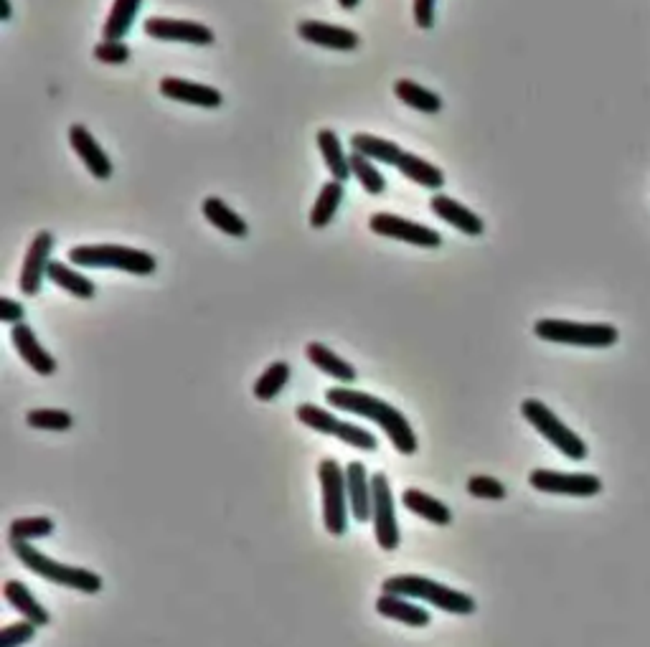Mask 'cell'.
Here are the masks:
<instances>
[{
  "mask_svg": "<svg viewBox=\"0 0 650 647\" xmlns=\"http://www.w3.org/2000/svg\"><path fill=\"white\" fill-rule=\"evenodd\" d=\"M325 399H328V404L331 406L343 409V412L359 414V417H366L371 419V422L379 424V427L386 432V437L392 439V445L397 447L402 455H414V452H417V437H414L407 417L399 412L397 406L386 404V401L364 394V391L346 389V386L328 389Z\"/></svg>",
  "mask_w": 650,
  "mask_h": 647,
  "instance_id": "cell-1",
  "label": "cell"
},
{
  "mask_svg": "<svg viewBox=\"0 0 650 647\" xmlns=\"http://www.w3.org/2000/svg\"><path fill=\"white\" fill-rule=\"evenodd\" d=\"M384 594H399V597H414V599H425V602L435 604L442 612H450V615H473L475 612V599L468 597V594L458 592V589H450L445 584H437L427 576H409L399 574L386 579L381 584Z\"/></svg>",
  "mask_w": 650,
  "mask_h": 647,
  "instance_id": "cell-2",
  "label": "cell"
},
{
  "mask_svg": "<svg viewBox=\"0 0 650 647\" xmlns=\"http://www.w3.org/2000/svg\"><path fill=\"white\" fill-rule=\"evenodd\" d=\"M11 549L28 571H34L36 576H44L49 582L69 589H79L84 594H97L102 589V579L94 571L59 564V561L41 554L39 549H34V546H28V541H11Z\"/></svg>",
  "mask_w": 650,
  "mask_h": 647,
  "instance_id": "cell-3",
  "label": "cell"
},
{
  "mask_svg": "<svg viewBox=\"0 0 650 647\" xmlns=\"http://www.w3.org/2000/svg\"><path fill=\"white\" fill-rule=\"evenodd\" d=\"M69 262L82 264V267H105L122 269L130 275H153L155 257L140 249L120 247V244H89V247L69 249Z\"/></svg>",
  "mask_w": 650,
  "mask_h": 647,
  "instance_id": "cell-4",
  "label": "cell"
},
{
  "mask_svg": "<svg viewBox=\"0 0 650 647\" xmlns=\"http://www.w3.org/2000/svg\"><path fill=\"white\" fill-rule=\"evenodd\" d=\"M534 333L549 343L582 348H610L615 346L620 333L615 325L607 323H572V320L544 318L534 325Z\"/></svg>",
  "mask_w": 650,
  "mask_h": 647,
  "instance_id": "cell-5",
  "label": "cell"
},
{
  "mask_svg": "<svg viewBox=\"0 0 650 647\" xmlns=\"http://www.w3.org/2000/svg\"><path fill=\"white\" fill-rule=\"evenodd\" d=\"M521 414H524L526 422L536 429L544 439H549L551 445L557 447L564 457L579 462L587 457V445L579 434H574L557 414L551 412L549 406L541 404L539 399H526L521 404Z\"/></svg>",
  "mask_w": 650,
  "mask_h": 647,
  "instance_id": "cell-6",
  "label": "cell"
},
{
  "mask_svg": "<svg viewBox=\"0 0 650 647\" xmlns=\"http://www.w3.org/2000/svg\"><path fill=\"white\" fill-rule=\"evenodd\" d=\"M320 488H323V521L328 533L343 536L348 528V508H346V472L341 470L336 460H320L318 465Z\"/></svg>",
  "mask_w": 650,
  "mask_h": 647,
  "instance_id": "cell-7",
  "label": "cell"
},
{
  "mask_svg": "<svg viewBox=\"0 0 650 647\" xmlns=\"http://www.w3.org/2000/svg\"><path fill=\"white\" fill-rule=\"evenodd\" d=\"M298 419L305 424V427L315 429V432H320V434H331V437H338L341 442H346V445L356 447V450H364V452L376 450L374 434L366 432L364 427H356V424L341 422V419H336L333 414L323 412V409L315 404H300Z\"/></svg>",
  "mask_w": 650,
  "mask_h": 647,
  "instance_id": "cell-8",
  "label": "cell"
},
{
  "mask_svg": "<svg viewBox=\"0 0 650 647\" xmlns=\"http://www.w3.org/2000/svg\"><path fill=\"white\" fill-rule=\"evenodd\" d=\"M531 488L539 493L554 495H574V498H592L602 493V480L587 472H554V470H534L529 475Z\"/></svg>",
  "mask_w": 650,
  "mask_h": 647,
  "instance_id": "cell-9",
  "label": "cell"
},
{
  "mask_svg": "<svg viewBox=\"0 0 650 647\" xmlns=\"http://www.w3.org/2000/svg\"><path fill=\"white\" fill-rule=\"evenodd\" d=\"M369 226L374 234L389 236V239H397V242L414 244V247H427L437 249L442 244L440 231L430 229L425 224H417V221L402 219L397 214H386V211H379L369 219Z\"/></svg>",
  "mask_w": 650,
  "mask_h": 647,
  "instance_id": "cell-10",
  "label": "cell"
},
{
  "mask_svg": "<svg viewBox=\"0 0 650 647\" xmlns=\"http://www.w3.org/2000/svg\"><path fill=\"white\" fill-rule=\"evenodd\" d=\"M371 490H374V531L376 541L384 551H394L399 546V526H397V513H394V498L389 490V480L384 472H376L371 478Z\"/></svg>",
  "mask_w": 650,
  "mask_h": 647,
  "instance_id": "cell-11",
  "label": "cell"
},
{
  "mask_svg": "<svg viewBox=\"0 0 650 647\" xmlns=\"http://www.w3.org/2000/svg\"><path fill=\"white\" fill-rule=\"evenodd\" d=\"M145 33L150 39L158 41H183V44L193 46H209L214 44V31L204 23L196 21H178V18H148L145 21Z\"/></svg>",
  "mask_w": 650,
  "mask_h": 647,
  "instance_id": "cell-12",
  "label": "cell"
},
{
  "mask_svg": "<svg viewBox=\"0 0 650 647\" xmlns=\"http://www.w3.org/2000/svg\"><path fill=\"white\" fill-rule=\"evenodd\" d=\"M54 249V234L51 231H39L34 236V242L28 247L26 259L21 267V292L26 297H36L41 292V282H44L46 272H49V254Z\"/></svg>",
  "mask_w": 650,
  "mask_h": 647,
  "instance_id": "cell-13",
  "label": "cell"
},
{
  "mask_svg": "<svg viewBox=\"0 0 650 647\" xmlns=\"http://www.w3.org/2000/svg\"><path fill=\"white\" fill-rule=\"evenodd\" d=\"M69 143H72L74 153L82 158V163L87 165V170L92 173L97 181H107L112 176V163L107 158V153L102 150V145L92 138V132L84 125L69 127Z\"/></svg>",
  "mask_w": 650,
  "mask_h": 647,
  "instance_id": "cell-14",
  "label": "cell"
},
{
  "mask_svg": "<svg viewBox=\"0 0 650 647\" xmlns=\"http://www.w3.org/2000/svg\"><path fill=\"white\" fill-rule=\"evenodd\" d=\"M298 36L308 44L323 46V49L333 51H353L359 46V33L351 31V28L331 26V23H320V21H303L298 26Z\"/></svg>",
  "mask_w": 650,
  "mask_h": 647,
  "instance_id": "cell-15",
  "label": "cell"
},
{
  "mask_svg": "<svg viewBox=\"0 0 650 647\" xmlns=\"http://www.w3.org/2000/svg\"><path fill=\"white\" fill-rule=\"evenodd\" d=\"M160 94L168 99H176V102H186V105L209 107V110H216V107H221V102H224L219 89L178 77L163 79V82H160Z\"/></svg>",
  "mask_w": 650,
  "mask_h": 647,
  "instance_id": "cell-16",
  "label": "cell"
},
{
  "mask_svg": "<svg viewBox=\"0 0 650 647\" xmlns=\"http://www.w3.org/2000/svg\"><path fill=\"white\" fill-rule=\"evenodd\" d=\"M11 340L13 346H16L18 356H21L28 366L34 368L36 373H41V376H51V373L56 371V358L51 356V353H46V348L36 340V333L28 328L26 323L13 325Z\"/></svg>",
  "mask_w": 650,
  "mask_h": 647,
  "instance_id": "cell-17",
  "label": "cell"
},
{
  "mask_svg": "<svg viewBox=\"0 0 650 647\" xmlns=\"http://www.w3.org/2000/svg\"><path fill=\"white\" fill-rule=\"evenodd\" d=\"M430 209H432V214L440 216L442 221H447L450 226H455L458 231H463V234L480 236L485 231L483 219H480L478 214H473L468 206H463L460 201H455V198L435 193L430 201Z\"/></svg>",
  "mask_w": 650,
  "mask_h": 647,
  "instance_id": "cell-18",
  "label": "cell"
},
{
  "mask_svg": "<svg viewBox=\"0 0 650 647\" xmlns=\"http://www.w3.org/2000/svg\"><path fill=\"white\" fill-rule=\"evenodd\" d=\"M346 488L348 498H351L353 518L366 523L371 518V510H374V490H371V480L361 462H351L346 467Z\"/></svg>",
  "mask_w": 650,
  "mask_h": 647,
  "instance_id": "cell-19",
  "label": "cell"
},
{
  "mask_svg": "<svg viewBox=\"0 0 650 647\" xmlns=\"http://www.w3.org/2000/svg\"><path fill=\"white\" fill-rule=\"evenodd\" d=\"M3 597H6V602L11 604L16 612H21L23 620L34 622L36 627L49 625V612L36 602V597L28 592V587L23 582H18V579H8L6 587H3Z\"/></svg>",
  "mask_w": 650,
  "mask_h": 647,
  "instance_id": "cell-20",
  "label": "cell"
},
{
  "mask_svg": "<svg viewBox=\"0 0 650 647\" xmlns=\"http://www.w3.org/2000/svg\"><path fill=\"white\" fill-rule=\"evenodd\" d=\"M376 609H379V615L389 617V620L404 622V625H412V627L430 625L427 609H422L419 604L407 602V597H399V594H381L379 602H376Z\"/></svg>",
  "mask_w": 650,
  "mask_h": 647,
  "instance_id": "cell-21",
  "label": "cell"
},
{
  "mask_svg": "<svg viewBox=\"0 0 650 647\" xmlns=\"http://www.w3.org/2000/svg\"><path fill=\"white\" fill-rule=\"evenodd\" d=\"M305 356H308V361L313 363L318 371L328 373V376H333V379L341 381V384H353V381H356V368L348 361H343L341 356H336L331 348H325L323 343H310V346L305 348Z\"/></svg>",
  "mask_w": 650,
  "mask_h": 647,
  "instance_id": "cell-22",
  "label": "cell"
},
{
  "mask_svg": "<svg viewBox=\"0 0 650 647\" xmlns=\"http://www.w3.org/2000/svg\"><path fill=\"white\" fill-rule=\"evenodd\" d=\"M397 168L404 178H409V181H414L417 186H422V188L440 191V188L445 186V173H442L437 165L427 163L425 158H419V155H414V153H402Z\"/></svg>",
  "mask_w": 650,
  "mask_h": 647,
  "instance_id": "cell-23",
  "label": "cell"
},
{
  "mask_svg": "<svg viewBox=\"0 0 650 647\" xmlns=\"http://www.w3.org/2000/svg\"><path fill=\"white\" fill-rule=\"evenodd\" d=\"M402 503L404 508L412 510L414 516L425 518V521L435 523V526H447V523L452 521L450 508H447L445 503H440L437 498H430L427 493H422V490H414V488L404 490Z\"/></svg>",
  "mask_w": 650,
  "mask_h": 647,
  "instance_id": "cell-24",
  "label": "cell"
},
{
  "mask_svg": "<svg viewBox=\"0 0 650 647\" xmlns=\"http://www.w3.org/2000/svg\"><path fill=\"white\" fill-rule=\"evenodd\" d=\"M353 153L364 155V158H374L379 163L386 165H397L399 158H402L404 150L399 148L397 143L384 138H376V135H366V132H356L351 138Z\"/></svg>",
  "mask_w": 650,
  "mask_h": 647,
  "instance_id": "cell-25",
  "label": "cell"
},
{
  "mask_svg": "<svg viewBox=\"0 0 650 647\" xmlns=\"http://www.w3.org/2000/svg\"><path fill=\"white\" fill-rule=\"evenodd\" d=\"M318 148L323 153L325 168L331 170L333 181H348L351 176V160L343 153V145L338 140V135L333 130H320L318 132Z\"/></svg>",
  "mask_w": 650,
  "mask_h": 647,
  "instance_id": "cell-26",
  "label": "cell"
},
{
  "mask_svg": "<svg viewBox=\"0 0 650 647\" xmlns=\"http://www.w3.org/2000/svg\"><path fill=\"white\" fill-rule=\"evenodd\" d=\"M201 209H204V216L209 219V224H214L216 229L224 231V234L234 236V239H242V236H247L249 226L244 224L242 216L234 214V211L229 209V206H226V203L221 201V198L209 196L204 201V206H201Z\"/></svg>",
  "mask_w": 650,
  "mask_h": 647,
  "instance_id": "cell-27",
  "label": "cell"
},
{
  "mask_svg": "<svg viewBox=\"0 0 650 647\" xmlns=\"http://www.w3.org/2000/svg\"><path fill=\"white\" fill-rule=\"evenodd\" d=\"M143 0H115L110 16H107L105 28H102V36L105 41H122L133 26L135 16H138Z\"/></svg>",
  "mask_w": 650,
  "mask_h": 647,
  "instance_id": "cell-28",
  "label": "cell"
},
{
  "mask_svg": "<svg viewBox=\"0 0 650 647\" xmlns=\"http://www.w3.org/2000/svg\"><path fill=\"white\" fill-rule=\"evenodd\" d=\"M341 201H343V183L341 181L325 183V186L320 188L318 198H315L313 211H310V226H313V229H325V226L333 221V216H336Z\"/></svg>",
  "mask_w": 650,
  "mask_h": 647,
  "instance_id": "cell-29",
  "label": "cell"
},
{
  "mask_svg": "<svg viewBox=\"0 0 650 647\" xmlns=\"http://www.w3.org/2000/svg\"><path fill=\"white\" fill-rule=\"evenodd\" d=\"M46 277H49L54 285H59L61 290H67L69 295L74 297H82V300H92L94 297V282L89 280V277H84L82 272H74L72 267H67V264L61 262H49V272H46Z\"/></svg>",
  "mask_w": 650,
  "mask_h": 647,
  "instance_id": "cell-30",
  "label": "cell"
},
{
  "mask_svg": "<svg viewBox=\"0 0 650 647\" xmlns=\"http://www.w3.org/2000/svg\"><path fill=\"white\" fill-rule=\"evenodd\" d=\"M394 94L402 99L404 105L412 107V110L427 112V115H435V112L442 110V99L440 94L430 92V89L419 87L417 82H409V79H399L394 84Z\"/></svg>",
  "mask_w": 650,
  "mask_h": 647,
  "instance_id": "cell-31",
  "label": "cell"
},
{
  "mask_svg": "<svg viewBox=\"0 0 650 647\" xmlns=\"http://www.w3.org/2000/svg\"><path fill=\"white\" fill-rule=\"evenodd\" d=\"M290 381V366L285 361H275L270 368H267L262 376L254 384V396L259 401H272Z\"/></svg>",
  "mask_w": 650,
  "mask_h": 647,
  "instance_id": "cell-32",
  "label": "cell"
},
{
  "mask_svg": "<svg viewBox=\"0 0 650 647\" xmlns=\"http://www.w3.org/2000/svg\"><path fill=\"white\" fill-rule=\"evenodd\" d=\"M54 533V521L46 516H34V518H16L11 523V531H8V538L11 541H34V538H46Z\"/></svg>",
  "mask_w": 650,
  "mask_h": 647,
  "instance_id": "cell-33",
  "label": "cell"
},
{
  "mask_svg": "<svg viewBox=\"0 0 650 647\" xmlns=\"http://www.w3.org/2000/svg\"><path fill=\"white\" fill-rule=\"evenodd\" d=\"M348 160H351V176L359 178V183L364 186L366 193H371V196H379V193H384V188H386L384 176H381L379 170L369 163V158H364V155H359V153H353V155H348Z\"/></svg>",
  "mask_w": 650,
  "mask_h": 647,
  "instance_id": "cell-34",
  "label": "cell"
},
{
  "mask_svg": "<svg viewBox=\"0 0 650 647\" xmlns=\"http://www.w3.org/2000/svg\"><path fill=\"white\" fill-rule=\"evenodd\" d=\"M28 427L34 429H46V432H67L72 429L74 417L69 412H61V409H34V412L26 414Z\"/></svg>",
  "mask_w": 650,
  "mask_h": 647,
  "instance_id": "cell-35",
  "label": "cell"
},
{
  "mask_svg": "<svg viewBox=\"0 0 650 647\" xmlns=\"http://www.w3.org/2000/svg\"><path fill=\"white\" fill-rule=\"evenodd\" d=\"M468 493L473 495V498L503 500L508 495V490L501 480L488 478V475H475V478L468 480Z\"/></svg>",
  "mask_w": 650,
  "mask_h": 647,
  "instance_id": "cell-36",
  "label": "cell"
},
{
  "mask_svg": "<svg viewBox=\"0 0 650 647\" xmlns=\"http://www.w3.org/2000/svg\"><path fill=\"white\" fill-rule=\"evenodd\" d=\"M34 635H36L34 622L21 620L16 622V625L3 627V632H0V647H21L26 645V642L34 640Z\"/></svg>",
  "mask_w": 650,
  "mask_h": 647,
  "instance_id": "cell-37",
  "label": "cell"
},
{
  "mask_svg": "<svg viewBox=\"0 0 650 647\" xmlns=\"http://www.w3.org/2000/svg\"><path fill=\"white\" fill-rule=\"evenodd\" d=\"M94 59L102 64H125L130 61V49L122 41H102L100 46H94Z\"/></svg>",
  "mask_w": 650,
  "mask_h": 647,
  "instance_id": "cell-38",
  "label": "cell"
},
{
  "mask_svg": "<svg viewBox=\"0 0 650 647\" xmlns=\"http://www.w3.org/2000/svg\"><path fill=\"white\" fill-rule=\"evenodd\" d=\"M414 21L419 28H432L435 23V0H414Z\"/></svg>",
  "mask_w": 650,
  "mask_h": 647,
  "instance_id": "cell-39",
  "label": "cell"
},
{
  "mask_svg": "<svg viewBox=\"0 0 650 647\" xmlns=\"http://www.w3.org/2000/svg\"><path fill=\"white\" fill-rule=\"evenodd\" d=\"M0 320L8 325L23 323V305H18L11 297H0Z\"/></svg>",
  "mask_w": 650,
  "mask_h": 647,
  "instance_id": "cell-40",
  "label": "cell"
},
{
  "mask_svg": "<svg viewBox=\"0 0 650 647\" xmlns=\"http://www.w3.org/2000/svg\"><path fill=\"white\" fill-rule=\"evenodd\" d=\"M11 0H0V21H11Z\"/></svg>",
  "mask_w": 650,
  "mask_h": 647,
  "instance_id": "cell-41",
  "label": "cell"
},
{
  "mask_svg": "<svg viewBox=\"0 0 650 647\" xmlns=\"http://www.w3.org/2000/svg\"><path fill=\"white\" fill-rule=\"evenodd\" d=\"M338 6L346 8V11H351V8L359 6V0H338Z\"/></svg>",
  "mask_w": 650,
  "mask_h": 647,
  "instance_id": "cell-42",
  "label": "cell"
}]
</instances>
